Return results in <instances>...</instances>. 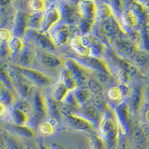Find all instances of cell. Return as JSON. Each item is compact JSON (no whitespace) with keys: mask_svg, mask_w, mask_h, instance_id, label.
Segmentation results:
<instances>
[{"mask_svg":"<svg viewBox=\"0 0 149 149\" xmlns=\"http://www.w3.org/2000/svg\"><path fill=\"white\" fill-rule=\"evenodd\" d=\"M97 37L102 41L104 39L107 40L108 44L110 45V41L121 34L125 33L122 30L119 21L116 16L104 21H100L98 26Z\"/></svg>","mask_w":149,"mask_h":149,"instance_id":"3","label":"cell"},{"mask_svg":"<svg viewBox=\"0 0 149 149\" xmlns=\"http://www.w3.org/2000/svg\"><path fill=\"white\" fill-rule=\"evenodd\" d=\"M81 37V40L84 44L86 47L89 48L90 50V56L102 58L104 54H107L108 51L107 45L96 35L90 34L86 35H82Z\"/></svg>","mask_w":149,"mask_h":149,"instance_id":"10","label":"cell"},{"mask_svg":"<svg viewBox=\"0 0 149 149\" xmlns=\"http://www.w3.org/2000/svg\"><path fill=\"white\" fill-rule=\"evenodd\" d=\"M35 60L48 70H58L66 65V61L60 56L40 49L35 51Z\"/></svg>","mask_w":149,"mask_h":149,"instance_id":"8","label":"cell"},{"mask_svg":"<svg viewBox=\"0 0 149 149\" xmlns=\"http://www.w3.org/2000/svg\"><path fill=\"white\" fill-rule=\"evenodd\" d=\"M9 49L11 52V55H18L22 51L23 48L26 45V39H24L23 37H12V39L8 42Z\"/></svg>","mask_w":149,"mask_h":149,"instance_id":"33","label":"cell"},{"mask_svg":"<svg viewBox=\"0 0 149 149\" xmlns=\"http://www.w3.org/2000/svg\"><path fill=\"white\" fill-rule=\"evenodd\" d=\"M8 111V107L1 103V116H3L4 115H6V113Z\"/></svg>","mask_w":149,"mask_h":149,"instance_id":"51","label":"cell"},{"mask_svg":"<svg viewBox=\"0 0 149 149\" xmlns=\"http://www.w3.org/2000/svg\"><path fill=\"white\" fill-rule=\"evenodd\" d=\"M26 39L35 45L40 50L56 54L58 47L52 40L50 35L41 30L28 29L25 35Z\"/></svg>","mask_w":149,"mask_h":149,"instance_id":"2","label":"cell"},{"mask_svg":"<svg viewBox=\"0 0 149 149\" xmlns=\"http://www.w3.org/2000/svg\"><path fill=\"white\" fill-rule=\"evenodd\" d=\"M46 95V104H47L48 115L51 116V119L60 120L63 116L61 113V105L60 102L56 100L55 98L52 95V94Z\"/></svg>","mask_w":149,"mask_h":149,"instance_id":"23","label":"cell"},{"mask_svg":"<svg viewBox=\"0 0 149 149\" xmlns=\"http://www.w3.org/2000/svg\"><path fill=\"white\" fill-rule=\"evenodd\" d=\"M74 59L88 71L104 72L113 75L110 65L103 58H95L93 56H87V57L76 56L75 58H74Z\"/></svg>","mask_w":149,"mask_h":149,"instance_id":"7","label":"cell"},{"mask_svg":"<svg viewBox=\"0 0 149 149\" xmlns=\"http://www.w3.org/2000/svg\"><path fill=\"white\" fill-rule=\"evenodd\" d=\"M9 130H11L13 134L17 136L24 138H34L36 136L34 130L29 126H18L12 124L10 125Z\"/></svg>","mask_w":149,"mask_h":149,"instance_id":"30","label":"cell"},{"mask_svg":"<svg viewBox=\"0 0 149 149\" xmlns=\"http://www.w3.org/2000/svg\"><path fill=\"white\" fill-rule=\"evenodd\" d=\"M78 13L81 18L86 20L96 22L97 20V2L92 0H85L78 2Z\"/></svg>","mask_w":149,"mask_h":149,"instance_id":"17","label":"cell"},{"mask_svg":"<svg viewBox=\"0 0 149 149\" xmlns=\"http://www.w3.org/2000/svg\"><path fill=\"white\" fill-rule=\"evenodd\" d=\"M42 18H43V13H31L30 12L29 21H28V29L41 30Z\"/></svg>","mask_w":149,"mask_h":149,"instance_id":"35","label":"cell"},{"mask_svg":"<svg viewBox=\"0 0 149 149\" xmlns=\"http://www.w3.org/2000/svg\"><path fill=\"white\" fill-rule=\"evenodd\" d=\"M14 66L26 79L29 80L34 86L39 87H47L54 83V79L42 72L34 70L31 67H24L18 65Z\"/></svg>","mask_w":149,"mask_h":149,"instance_id":"5","label":"cell"},{"mask_svg":"<svg viewBox=\"0 0 149 149\" xmlns=\"http://www.w3.org/2000/svg\"><path fill=\"white\" fill-rule=\"evenodd\" d=\"M106 97L107 98V101L112 103H117L118 104H120L123 99L118 85L109 87L106 92Z\"/></svg>","mask_w":149,"mask_h":149,"instance_id":"36","label":"cell"},{"mask_svg":"<svg viewBox=\"0 0 149 149\" xmlns=\"http://www.w3.org/2000/svg\"><path fill=\"white\" fill-rule=\"evenodd\" d=\"M86 87L89 89L93 95H98V94L104 93V87L93 76H90V78H89L88 82L86 84Z\"/></svg>","mask_w":149,"mask_h":149,"instance_id":"38","label":"cell"},{"mask_svg":"<svg viewBox=\"0 0 149 149\" xmlns=\"http://www.w3.org/2000/svg\"><path fill=\"white\" fill-rule=\"evenodd\" d=\"M0 52H1V57L2 58H8L11 55V52L9 49L8 42H1V49H0Z\"/></svg>","mask_w":149,"mask_h":149,"instance_id":"49","label":"cell"},{"mask_svg":"<svg viewBox=\"0 0 149 149\" xmlns=\"http://www.w3.org/2000/svg\"><path fill=\"white\" fill-rule=\"evenodd\" d=\"M2 148L6 149H26V146L20 139L10 133L8 130H5L2 137Z\"/></svg>","mask_w":149,"mask_h":149,"instance_id":"22","label":"cell"},{"mask_svg":"<svg viewBox=\"0 0 149 149\" xmlns=\"http://www.w3.org/2000/svg\"><path fill=\"white\" fill-rule=\"evenodd\" d=\"M72 49L79 57H87L90 55V50L83 43L81 36H74L70 40Z\"/></svg>","mask_w":149,"mask_h":149,"instance_id":"26","label":"cell"},{"mask_svg":"<svg viewBox=\"0 0 149 149\" xmlns=\"http://www.w3.org/2000/svg\"><path fill=\"white\" fill-rule=\"evenodd\" d=\"M61 22V14L58 6L51 5L43 13L42 29L43 32L49 34L52 29Z\"/></svg>","mask_w":149,"mask_h":149,"instance_id":"15","label":"cell"},{"mask_svg":"<svg viewBox=\"0 0 149 149\" xmlns=\"http://www.w3.org/2000/svg\"><path fill=\"white\" fill-rule=\"evenodd\" d=\"M60 80L66 85L70 91H74L79 87L76 81L74 80L70 72L66 68H65L64 70L61 72Z\"/></svg>","mask_w":149,"mask_h":149,"instance_id":"32","label":"cell"},{"mask_svg":"<svg viewBox=\"0 0 149 149\" xmlns=\"http://www.w3.org/2000/svg\"><path fill=\"white\" fill-rule=\"evenodd\" d=\"M90 74L91 76L95 78L104 87L107 86L109 88L110 86H113L112 85V84L114 81L115 78L113 74L104 72H90Z\"/></svg>","mask_w":149,"mask_h":149,"instance_id":"31","label":"cell"},{"mask_svg":"<svg viewBox=\"0 0 149 149\" xmlns=\"http://www.w3.org/2000/svg\"><path fill=\"white\" fill-rule=\"evenodd\" d=\"M0 76H1V84H3L8 88L12 90H14V84L12 81L11 78L8 72L7 68H5L3 66H1V72H0Z\"/></svg>","mask_w":149,"mask_h":149,"instance_id":"43","label":"cell"},{"mask_svg":"<svg viewBox=\"0 0 149 149\" xmlns=\"http://www.w3.org/2000/svg\"><path fill=\"white\" fill-rule=\"evenodd\" d=\"M65 68L70 72L79 87L86 86L89 78L91 76L90 71L78 63L74 58L66 60Z\"/></svg>","mask_w":149,"mask_h":149,"instance_id":"11","label":"cell"},{"mask_svg":"<svg viewBox=\"0 0 149 149\" xmlns=\"http://www.w3.org/2000/svg\"><path fill=\"white\" fill-rule=\"evenodd\" d=\"M75 113L86 119L90 122H92L95 127H98L100 126L104 115L103 113L98 110L91 104L83 108H81L79 110L75 112Z\"/></svg>","mask_w":149,"mask_h":149,"instance_id":"19","label":"cell"},{"mask_svg":"<svg viewBox=\"0 0 149 149\" xmlns=\"http://www.w3.org/2000/svg\"><path fill=\"white\" fill-rule=\"evenodd\" d=\"M145 87L146 86L142 84H136L133 86L131 95L127 100L131 116H135L138 114H140L141 110L146 103Z\"/></svg>","mask_w":149,"mask_h":149,"instance_id":"9","label":"cell"},{"mask_svg":"<svg viewBox=\"0 0 149 149\" xmlns=\"http://www.w3.org/2000/svg\"><path fill=\"white\" fill-rule=\"evenodd\" d=\"M148 85H149V79H148Z\"/></svg>","mask_w":149,"mask_h":149,"instance_id":"53","label":"cell"},{"mask_svg":"<svg viewBox=\"0 0 149 149\" xmlns=\"http://www.w3.org/2000/svg\"><path fill=\"white\" fill-rule=\"evenodd\" d=\"M13 37H14V34H13L12 31H10V30L8 29H5V28L1 29V31H0V38H1L2 42H8L12 39Z\"/></svg>","mask_w":149,"mask_h":149,"instance_id":"48","label":"cell"},{"mask_svg":"<svg viewBox=\"0 0 149 149\" xmlns=\"http://www.w3.org/2000/svg\"><path fill=\"white\" fill-rule=\"evenodd\" d=\"M91 104L96 107L98 110L104 113L105 112L110 108L109 103L105 98L104 94H98V95H93L91 100Z\"/></svg>","mask_w":149,"mask_h":149,"instance_id":"34","label":"cell"},{"mask_svg":"<svg viewBox=\"0 0 149 149\" xmlns=\"http://www.w3.org/2000/svg\"><path fill=\"white\" fill-rule=\"evenodd\" d=\"M117 78L119 80V84L130 85L132 83L134 77L129 72L122 70H119L117 72Z\"/></svg>","mask_w":149,"mask_h":149,"instance_id":"44","label":"cell"},{"mask_svg":"<svg viewBox=\"0 0 149 149\" xmlns=\"http://www.w3.org/2000/svg\"><path fill=\"white\" fill-rule=\"evenodd\" d=\"M49 34L57 47L65 46L68 42H70L71 40L70 26L63 22H61L52 29Z\"/></svg>","mask_w":149,"mask_h":149,"instance_id":"14","label":"cell"},{"mask_svg":"<svg viewBox=\"0 0 149 149\" xmlns=\"http://www.w3.org/2000/svg\"><path fill=\"white\" fill-rule=\"evenodd\" d=\"M114 114L119 126L120 132L130 136L131 131V115L127 100L122 102L114 107Z\"/></svg>","mask_w":149,"mask_h":149,"instance_id":"6","label":"cell"},{"mask_svg":"<svg viewBox=\"0 0 149 149\" xmlns=\"http://www.w3.org/2000/svg\"><path fill=\"white\" fill-rule=\"evenodd\" d=\"M101 136L104 140L107 149H118L120 129L115 114L111 109L105 112L99 126Z\"/></svg>","mask_w":149,"mask_h":149,"instance_id":"1","label":"cell"},{"mask_svg":"<svg viewBox=\"0 0 149 149\" xmlns=\"http://www.w3.org/2000/svg\"><path fill=\"white\" fill-rule=\"evenodd\" d=\"M130 61L137 66L143 74H149V52L139 49L130 58Z\"/></svg>","mask_w":149,"mask_h":149,"instance_id":"21","label":"cell"},{"mask_svg":"<svg viewBox=\"0 0 149 149\" xmlns=\"http://www.w3.org/2000/svg\"><path fill=\"white\" fill-rule=\"evenodd\" d=\"M148 27H149V25H148Z\"/></svg>","mask_w":149,"mask_h":149,"instance_id":"54","label":"cell"},{"mask_svg":"<svg viewBox=\"0 0 149 149\" xmlns=\"http://www.w3.org/2000/svg\"><path fill=\"white\" fill-rule=\"evenodd\" d=\"M95 23H96L95 22L81 19L79 23L77 25V28H78L80 32H81L83 34V35H86V34H91L93 29L95 27Z\"/></svg>","mask_w":149,"mask_h":149,"instance_id":"39","label":"cell"},{"mask_svg":"<svg viewBox=\"0 0 149 149\" xmlns=\"http://www.w3.org/2000/svg\"><path fill=\"white\" fill-rule=\"evenodd\" d=\"M113 16H115L113 9L110 3L104 2H97V19L100 21H104Z\"/></svg>","mask_w":149,"mask_h":149,"instance_id":"28","label":"cell"},{"mask_svg":"<svg viewBox=\"0 0 149 149\" xmlns=\"http://www.w3.org/2000/svg\"><path fill=\"white\" fill-rule=\"evenodd\" d=\"M17 57V64L18 66L29 67L34 63L35 61V51H34L31 43L29 40H26V45Z\"/></svg>","mask_w":149,"mask_h":149,"instance_id":"20","label":"cell"},{"mask_svg":"<svg viewBox=\"0 0 149 149\" xmlns=\"http://www.w3.org/2000/svg\"><path fill=\"white\" fill-rule=\"evenodd\" d=\"M61 14V22L70 26H77L81 18L78 13V7L68 2H61L58 5Z\"/></svg>","mask_w":149,"mask_h":149,"instance_id":"13","label":"cell"},{"mask_svg":"<svg viewBox=\"0 0 149 149\" xmlns=\"http://www.w3.org/2000/svg\"><path fill=\"white\" fill-rule=\"evenodd\" d=\"M30 12L25 10H18L16 14L15 22L13 28V34L15 37H23L26 35L28 29V21Z\"/></svg>","mask_w":149,"mask_h":149,"instance_id":"18","label":"cell"},{"mask_svg":"<svg viewBox=\"0 0 149 149\" xmlns=\"http://www.w3.org/2000/svg\"><path fill=\"white\" fill-rule=\"evenodd\" d=\"M64 104L67 105L70 107H71L72 109L76 112L78 110H79L81 109L80 107V105L78 104V101L76 99V97L74 95V91H70L68 93V94L66 95V96L65 97L64 100L62 102Z\"/></svg>","mask_w":149,"mask_h":149,"instance_id":"40","label":"cell"},{"mask_svg":"<svg viewBox=\"0 0 149 149\" xmlns=\"http://www.w3.org/2000/svg\"><path fill=\"white\" fill-rule=\"evenodd\" d=\"M12 123L18 126H28L31 120V115L26 112L13 107L10 113Z\"/></svg>","mask_w":149,"mask_h":149,"instance_id":"24","label":"cell"},{"mask_svg":"<svg viewBox=\"0 0 149 149\" xmlns=\"http://www.w3.org/2000/svg\"><path fill=\"white\" fill-rule=\"evenodd\" d=\"M145 98L146 102H149V85H146L145 87Z\"/></svg>","mask_w":149,"mask_h":149,"instance_id":"50","label":"cell"},{"mask_svg":"<svg viewBox=\"0 0 149 149\" xmlns=\"http://www.w3.org/2000/svg\"><path fill=\"white\" fill-rule=\"evenodd\" d=\"M74 93L81 108H83L91 104L93 94L86 86L78 87L77 90H74Z\"/></svg>","mask_w":149,"mask_h":149,"instance_id":"27","label":"cell"},{"mask_svg":"<svg viewBox=\"0 0 149 149\" xmlns=\"http://www.w3.org/2000/svg\"><path fill=\"white\" fill-rule=\"evenodd\" d=\"M70 90L66 86V85L59 79L58 82H56L54 84L52 90V95L55 98L58 102H63L65 97L68 94Z\"/></svg>","mask_w":149,"mask_h":149,"instance_id":"29","label":"cell"},{"mask_svg":"<svg viewBox=\"0 0 149 149\" xmlns=\"http://www.w3.org/2000/svg\"><path fill=\"white\" fill-rule=\"evenodd\" d=\"M141 34L139 49L149 52V27L139 30Z\"/></svg>","mask_w":149,"mask_h":149,"instance_id":"41","label":"cell"},{"mask_svg":"<svg viewBox=\"0 0 149 149\" xmlns=\"http://www.w3.org/2000/svg\"><path fill=\"white\" fill-rule=\"evenodd\" d=\"M0 101L1 103L5 105L8 108L13 107L17 103V97L14 93V90L8 88L1 84V91H0Z\"/></svg>","mask_w":149,"mask_h":149,"instance_id":"25","label":"cell"},{"mask_svg":"<svg viewBox=\"0 0 149 149\" xmlns=\"http://www.w3.org/2000/svg\"><path fill=\"white\" fill-rule=\"evenodd\" d=\"M31 107L34 119H42L48 116L46 95L40 90H36L32 97Z\"/></svg>","mask_w":149,"mask_h":149,"instance_id":"16","label":"cell"},{"mask_svg":"<svg viewBox=\"0 0 149 149\" xmlns=\"http://www.w3.org/2000/svg\"><path fill=\"white\" fill-rule=\"evenodd\" d=\"M92 145L93 149H107V145L101 136L95 135V136H93Z\"/></svg>","mask_w":149,"mask_h":149,"instance_id":"45","label":"cell"},{"mask_svg":"<svg viewBox=\"0 0 149 149\" xmlns=\"http://www.w3.org/2000/svg\"><path fill=\"white\" fill-rule=\"evenodd\" d=\"M118 86H119V90H120L123 99L128 100V98H130V95H131V93H132L133 87H131L128 84H124L119 83L118 84Z\"/></svg>","mask_w":149,"mask_h":149,"instance_id":"46","label":"cell"},{"mask_svg":"<svg viewBox=\"0 0 149 149\" xmlns=\"http://www.w3.org/2000/svg\"><path fill=\"white\" fill-rule=\"evenodd\" d=\"M27 8L31 13H44L47 9V5L42 0H31L27 2Z\"/></svg>","mask_w":149,"mask_h":149,"instance_id":"37","label":"cell"},{"mask_svg":"<svg viewBox=\"0 0 149 149\" xmlns=\"http://www.w3.org/2000/svg\"><path fill=\"white\" fill-rule=\"evenodd\" d=\"M37 130L42 136L52 135L54 131V126L49 121H42L37 126Z\"/></svg>","mask_w":149,"mask_h":149,"instance_id":"42","label":"cell"},{"mask_svg":"<svg viewBox=\"0 0 149 149\" xmlns=\"http://www.w3.org/2000/svg\"><path fill=\"white\" fill-rule=\"evenodd\" d=\"M107 54L109 55L110 59L113 61L116 66H118L119 70L127 72L134 78H143L145 76V74L139 70V68L134 65L130 60L122 58L113 50H108Z\"/></svg>","mask_w":149,"mask_h":149,"instance_id":"12","label":"cell"},{"mask_svg":"<svg viewBox=\"0 0 149 149\" xmlns=\"http://www.w3.org/2000/svg\"><path fill=\"white\" fill-rule=\"evenodd\" d=\"M38 148L39 149H51L49 147H48L47 146L43 143L42 142H39V144H38Z\"/></svg>","mask_w":149,"mask_h":149,"instance_id":"52","label":"cell"},{"mask_svg":"<svg viewBox=\"0 0 149 149\" xmlns=\"http://www.w3.org/2000/svg\"><path fill=\"white\" fill-rule=\"evenodd\" d=\"M110 46L113 47V51L120 57L130 60V58L139 50L135 43L129 39L127 34H121L110 41Z\"/></svg>","mask_w":149,"mask_h":149,"instance_id":"4","label":"cell"},{"mask_svg":"<svg viewBox=\"0 0 149 149\" xmlns=\"http://www.w3.org/2000/svg\"><path fill=\"white\" fill-rule=\"evenodd\" d=\"M142 123L149 125V102L144 104L140 112Z\"/></svg>","mask_w":149,"mask_h":149,"instance_id":"47","label":"cell"}]
</instances>
